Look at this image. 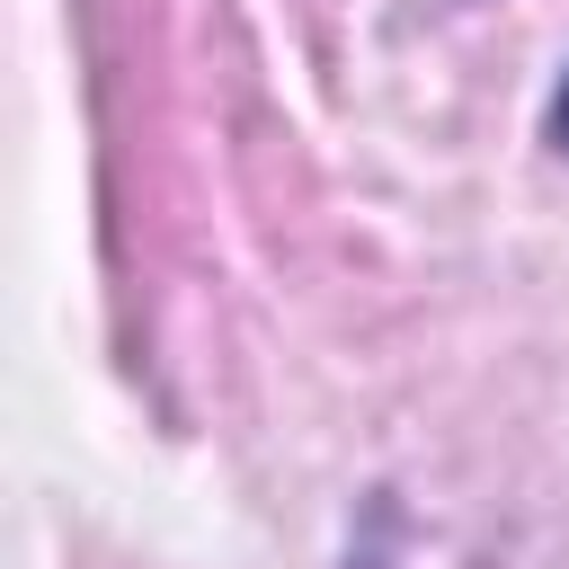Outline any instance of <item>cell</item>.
Here are the masks:
<instances>
[{
    "instance_id": "obj_1",
    "label": "cell",
    "mask_w": 569,
    "mask_h": 569,
    "mask_svg": "<svg viewBox=\"0 0 569 569\" xmlns=\"http://www.w3.org/2000/svg\"><path fill=\"white\" fill-rule=\"evenodd\" d=\"M338 569H409V560H400V498H391V489H365Z\"/></svg>"
},
{
    "instance_id": "obj_2",
    "label": "cell",
    "mask_w": 569,
    "mask_h": 569,
    "mask_svg": "<svg viewBox=\"0 0 569 569\" xmlns=\"http://www.w3.org/2000/svg\"><path fill=\"white\" fill-rule=\"evenodd\" d=\"M542 133H551V151H569V71H560V89H551V107H542Z\"/></svg>"
}]
</instances>
